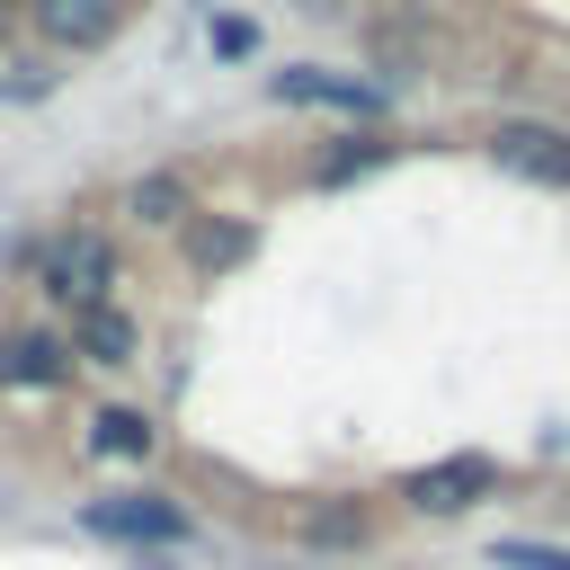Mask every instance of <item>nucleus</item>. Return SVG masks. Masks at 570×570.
Masks as SVG:
<instances>
[{
    "label": "nucleus",
    "instance_id": "1",
    "mask_svg": "<svg viewBox=\"0 0 570 570\" xmlns=\"http://www.w3.org/2000/svg\"><path fill=\"white\" fill-rule=\"evenodd\" d=\"M36 267H45V294L71 303V312H98L107 285H116V249H107L98 232H53V240L36 249Z\"/></svg>",
    "mask_w": 570,
    "mask_h": 570
},
{
    "label": "nucleus",
    "instance_id": "2",
    "mask_svg": "<svg viewBox=\"0 0 570 570\" xmlns=\"http://www.w3.org/2000/svg\"><path fill=\"white\" fill-rule=\"evenodd\" d=\"M499 490V463L490 454H436V463H419L410 481H401V499L419 508V517H463V508H481Z\"/></svg>",
    "mask_w": 570,
    "mask_h": 570
},
{
    "label": "nucleus",
    "instance_id": "3",
    "mask_svg": "<svg viewBox=\"0 0 570 570\" xmlns=\"http://www.w3.org/2000/svg\"><path fill=\"white\" fill-rule=\"evenodd\" d=\"M89 534H125V543H187V508L125 490V499H98V508H89Z\"/></svg>",
    "mask_w": 570,
    "mask_h": 570
},
{
    "label": "nucleus",
    "instance_id": "4",
    "mask_svg": "<svg viewBox=\"0 0 570 570\" xmlns=\"http://www.w3.org/2000/svg\"><path fill=\"white\" fill-rule=\"evenodd\" d=\"M490 151H499V169H517L534 187H570V134H552V125H499Z\"/></svg>",
    "mask_w": 570,
    "mask_h": 570
},
{
    "label": "nucleus",
    "instance_id": "5",
    "mask_svg": "<svg viewBox=\"0 0 570 570\" xmlns=\"http://www.w3.org/2000/svg\"><path fill=\"white\" fill-rule=\"evenodd\" d=\"M62 374H71V347H62L53 330H18V338L0 347V383H18V392H27V383H36V392H53Z\"/></svg>",
    "mask_w": 570,
    "mask_h": 570
},
{
    "label": "nucleus",
    "instance_id": "6",
    "mask_svg": "<svg viewBox=\"0 0 570 570\" xmlns=\"http://www.w3.org/2000/svg\"><path fill=\"white\" fill-rule=\"evenodd\" d=\"M276 98H294V107H347V116H374L383 107L365 80H330V71H276Z\"/></svg>",
    "mask_w": 570,
    "mask_h": 570
},
{
    "label": "nucleus",
    "instance_id": "7",
    "mask_svg": "<svg viewBox=\"0 0 570 570\" xmlns=\"http://www.w3.org/2000/svg\"><path fill=\"white\" fill-rule=\"evenodd\" d=\"M36 27H45L53 45H107L116 0H36Z\"/></svg>",
    "mask_w": 570,
    "mask_h": 570
},
{
    "label": "nucleus",
    "instance_id": "8",
    "mask_svg": "<svg viewBox=\"0 0 570 570\" xmlns=\"http://www.w3.org/2000/svg\"><path fill=\"white\" fill-rule=\"evenodd\" d=\"M303 543L356 552V543H374V517H365V508H303Z\"/></svg>",
    "mask_w": 570,
    "mask_h": 570
},
{
    "label": "nucleus",
    "instance_id": "9",
    "mask_svg": "<svg viewBox=\"0 0 570 570\" xmlns=\"http://www.w3.org/2000/svg\"><path fill=\"white\" fill-rule=\"evenodd\" d=\"M80 356H98V365H125V356H134V321H125L116 303L80 312Z\"/></svg>",
    "mask_w": 570,
    "mask_h": 570
},
{
    "label": "nucleus",
    "instance_id": "10",
    "mask_svg": "<svg viewBox=\"0 0 570 570\" xmlns=\"http://www.w3.org/2000/svg\"><path fill=\"white\" fill-rule=\"evenodd\" d=\"M89 454H151V419L142 410H98L89 419Z\"/></svg>",
    "mask_w": 570,
    "mask_h": 570
},
{
    "label": "nucleus",
    "instance_id": "11",
    "mask_svg": "<svg viewBox=\"0 0 570 570\" xmlns=\"http://www.w3.org/2000/svg\"><path fill=\"white\" fill-rule=\"evenodd\" d=\"M125 205H134L142 223H178V214H187V187H178L169 169H151V178H134V196H125Z\"/></svg>",
    "mask_w": 570,
    "mask_h": 570
},
{
    "label": "nucleus",
    "instance_id": "12",
    "mask_svg": "<svg viewBox=\"0 0 570 570\" xmlns=\"http://www.w3.org/2000/svg\"><path fill=\"white\" fill-rule=\"evenodd\" d=\"M490 570H570L561 543H525V534H499L490 543Z\"/></svg>",
    "mask_w": 570,
    "mask_h": 570
},
{
    "label": "nucleus",
    "instance_id": "13",
    "mask_svg": "<svg viewBox=\"0 0 570 570\" xmlns=\"http://www.w3.org/2000/svg\"><path fill=\"white\" fill-rule=\"evenodd\" d=\"M374 160H392V142H383V134H356V142H338V151L321 160V178H356V169H374Z\"/></svg>",
    "mask_w": 570,
    "mask_h": 570
},
{
    "label": "nucleus",
    "instance_id": "14",
    "mask_svg": "<svg viewBox=\"0 0 570 570\" xmlns=\"http://www.w3.org/2000/svg\"><path fill=\"white\" fill-rule=\"evenodd\" d=\"M240 249H249L240 223H205V232H196V258H205V267H223V258H240Z\"/></svg>",
    "mask_w": 570,
    "mask_h": 570
}]
</instances>
